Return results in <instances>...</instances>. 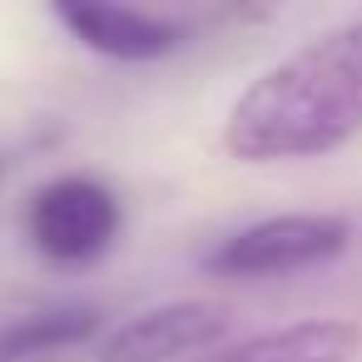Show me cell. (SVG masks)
Returning a JSON list of instances; mask_svg holds the SVG:
<instances>
[{"label": "cell", "mask_w": 362, "mask_h": 362, "mask_svg": "<svg viewBox=\"0 0 362 362\" xmlns=\"http://www.w3.org/2000/svg\"><path fill=\"white\" fill-rule=\"evenodd\" d=\"M352 134H362V21L268 65L223 119V149L248 164L332 154Z\"/></svg>", "instance_id": "1"}, {"label": "cell", "mask_w": 362, "mask_h": 362, "mask_svg": "<svg viewBox=\"0 0 362 362\" xmlns=\"http://www.w3.org/2000/svg\"><path fill=\"white\" fill-rule=\"evenodd\" d=\"M119 228H124L119 194L90 174H65V179L40 184L30 199V214H25L30 248L60 268L95 263L100 253H110Z\"/></svg>", "instance_id": "2"}, {"label": "cell", "mask_w": 362, "mask_h": 362, "mask_svg": "<svg viewBox=\"0 0 362 362\" xmlns=\"http://www.w3.org/2000/svg\"><path fill=\"white\" fill-rule=\"evenodd\" d=\"M347 243H352V223L337 214H278L228 233L204 258V268L223 278H273V273L317 268L337 258Z\"/></svg>", "instance_id": "3"}, {"label": "cell", "mask_w": 362, "mask_h": 362, "mask_svg": "<svg viewBox=\"0 0 362 362\" xmlns=\"http://www.w3.org/2000/svg\"><path fill=\"white\" fill-rule=\"evenodd\" d=\"M228 332V317L218 303H199V298H179V303H159L134 313L129 322H119L95 362H174L189 352H209L218 347Z\"/></svg>", "instance_id": "4"}, {"label": "cell", "mask_w": 362, "mask_h": 362, "mask_svg": "<svg viewBox=\"0 0 362 362\" xmlns=\"http://www.w3.org/2000/svg\"><path fill=\"white\" fill-rule=\"evenodd\" d=\"M55 21L95 55L124 60V65H149L174 50H184L189 25L149 11H124V6H95V0H65L55 6Z\"/></svg>", "instance_id": "5"}, {"label": "cell", "mask_w": 362, "mask_h": 362, "mask_svg": "<svg viewBox=\"0 0 362 362\" xmlns=\"http://www.w3.org/2000/svg\"><path fill=\"white\" fill-rule=\"evenodd\" d=\"M362 347V327L342 317H303L248 342H233L204 362H352Z\"/></svg>", "instance_id": "6"}, {"label": "cell", "mask_w": 362, "mask_h": 362, "mask_svg": "<svg viewBox=\"0 0 362 362\" xmlns=\"http://www.w3.org/2000/svg\"><path fill=\"white\" fill-rule=\"evenodd\" d=\"M100 327H105L100 308H85V303H55V308L21 313L11 322H0V362H45V357L75 352Z\"/></svg>", "instance_id": "7"}]
</instances>
